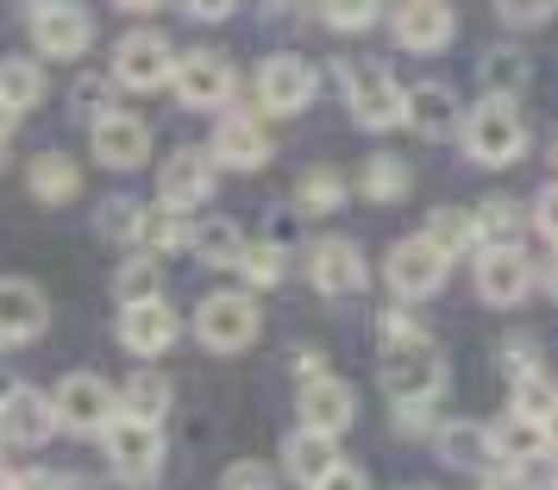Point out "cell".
Masks as SVG:
<instances>
[{
    "instance_id": "obj_1",
    "label": "cell",
    "mask_w": 558,
    "mask_h": 490,
    "mask_svg": "<svg viewBox=\"0 0 558 490\" xmlns=\"http://www.w3.org/2000/svg\"><path fill=\"white\" fill-rule=\"evenodd\" d=\"M439 384H446V364H439V346L427 334L389 339V352H383V390H389L396 409L402 403H433Z\"/></svg>"
},
{
    "instance_id": "obj_2",
    "label": "cell",
    "mask_w": 558,
    "mask_h": 490,
    "mask_svg": "<svg viewBox=\"0 0 558 490\" xmlns=\"http://www.w3.org/2000/svg\"><path fill=\"white\" fill-rule=\"evenodd\" d=\"M264 327V314L245 289H214L202 309H195V334H202L207 352H245Z\"/></svg>"
},
{
    "instance_id": "obj_3",
    "label": "cell",
    "mask_w": 558,
    "mask_h": 490,
    "mask_svg": "<svg viewBox=\"0 0 558 490\" xmlns=\"http://www.w3.org/2000/svg\"><path fill=\"white\" fill-rule=\"evenodd\" d=\"M464 152H471V164H514V157L527 152V127H521V113H514V101H489L464 120Z\"/></svg>"
},
{
    "instance_id": "obj_4",
    "label": "cell",
    "mask_w": 558,
    "mask_h": 490,
    "mask_svg": "<svg viewBox=\"0 0 558 490\" xmlns=\"http://www.w3.org/2000/svg\"><path fill=\"white\" fill-rule=\"evenodd\" d=\"M345 101H352V120L371 132H389L408 120V95L383 63H345Z\"/></svg>"
},
{
    "instance_id": "obj_5",
    "label": "cell",
    "mask_w": 558,
    "mask_h": 490,
    "mask_svg": "<svg viewBox=\"0 0 558 490\" xmlns=\"http://www.w3.org/2000/svg\"><path fill=\"white\" fill-rule=\"evenodd\" d=\"M101 446H107V465H113L120 478H151L157 465H163V434H157L151 415L120 409L101 428Z\"/></svg>"
},
{
    "instance_id": "obj_6",
    "label": "cell",
    "mask_w": 558,
    "mask_h": 490,
    "mask_svg": "<svg viewBox=\"0 0 558 490\" xmlns=\"http://www.w3.org/2000/svg\"><path fill=\"white\" fill-rule=\"evenodd\" d=\"M383 277H389V289H396L402 302H421V296H433V289L446 284V252L433 246L427 232L396 239V246H389V264H383Z\"/></svg>"
},
{
    "instance_id": "obj_7",
    "label": "cell",
    "mask_w": 558,
    "mask_h": 490,
    "mask_svg": "<svg viewBox=\"0 0 558 490\" xmlns=\"http://www.w3.org/2000/svg\"><path fill=\"white\" fill-rule=\"evenodd\" d=\"M32 45L45 57H57V63H70V57H82L95 45V20L76 0H38L32 7Z\"/></svg>"
},
{
    "instance_id": "obj_8",
    "label": "cell",
    "mask_w": 558,
    "mask_h": 490,
    "mask_svg": "<svg viewBox=\"0 0 558 490\" xmlns=\"http://www.w3.org/2000/svg\"><path fill=\"white\" fill-rule=\"evenodd\" d=\"M170 76H177V51L163 32H126L113 45V82L120 88H163Z\"/></svg>"
},
{
    "instance_id": "obj_9",
    "label": "cell",
    "mask_w": 558,
    "mask_h": 490,
    "mask_svg": "<svg viewBox=\"0 0 558 490\" xmlns=\"http://www.w3.org/2000/svg\"><path fill=\"white\" fill-rule=\"evenodd\" d=\"M51 403H57V428H70V434H101L107 421L120 415V396H113L101 378H88V371L63 378V384L51 390Z\"/></svg>"
},
{
    "instance_id": "obj_10",
    "label": "cell",
    "mask_w": 558,
    "mask_h": 490,
    "mask_svg": "<svg viewBox=\"0 0 558 490\" xmlns=\"http://www.w3.org/2000/svg\"><path fill=\"white\" fill-rule=\"evenodd\" d=\"M51 434H57V403L45 390L13 384L0 396V440H13V446H45Z\"/></svg>"
},
{
    "instance_id": "obj_11",
    "label": "cell",
    "mask_w": 558,
    "mask_h": 490,
    "mask_svg": "<svg viewBox=\"0 0 558 490\" xmlns=\"http://www.w3.org/2000/svg\"><path fill=\"white\" fill-rule=\"evenodd\" d=\"M307 284L320 289V296H332V302H345V296H357L364 289V252H357L352 239H320L314 252H307Z\"/></svg>"
},
{
    "instance_id": "obj_12",
    "label": "cell",
    "mask_w": 558,
    "mask_h": 490,
    "mask_svg": "<svg viewBox=\"0 0 558 490\" xmlns=\"http://www.w3.org/2000/svg\"><path fill=\"white\" fill-rule=\"evenodd\" d=\"M177 101L182 107H195V113H207V107H227L232 95V63L227 57H214V51H189L177 57Z\"/></svg>"
},
{
    "instance_id": "obj_13",
    "label": "cell",
    "mask_w": 558,
    "mask_h": 490,
    "mask_svg": "<svg viewBox=\"0 0 558 490\" xmlns=\"http://www.w3.org/2000/svg\"><path fill=\"white\" fill-rule=\"evenodd\" d=\"M88 145H95V164H107V170H138L151 157V132H145V120L107 107L95 120V132H88Z\"/></svg>"
},
{
    "instance_id": "obj_14",
    "label": "cell",
    "mask_w": 558,
    "mask_h": 490,
    "mask_svg": "<svg viewBox=\"0 0 558 490\" xmlns=\"http://www.w3.org/2000/svg\"><path fill=\"white\" fill-rule=\"evenodd\" d=\"M45 321H51L45 289L26 284V277H0V346H26V339H38Z\"/></svg>"
},
{
    "instance_id": "obj_15",
    "label": "cell",
    "mask_w": 558,
    "mask_h": 490,
    "mask_svg": "<svg viewBox=\"0 0 558 490\" xmlns=\"http://www.w3.org/2000/svg\"><path fill=\"white\" fill-rule=\"evenodd\" d=\"M307 101H314V70L302 57H270L257 70V107L264 113H302Z\"/></svg>"
},
{
    "instance_id": "obj_16",
    "label": "cell",
    "mask_w": 558,
    "mask_h": 490,
    "mask_svg": "<svg viewBox=\"0 0 558 490\" xmlns=\"http://www.w3.org/2000/svg\"><path fill=\"white\" fill-rule=\"evenodd\" d=\"M177 314H170V302L157 296V302H132V309H120V346L126 352H138V359H157V352H170L177 346Z\"/></svg>"
},
{
    "instance_id": "obj_17",
    "label": "cell",
    "mask_w": 558,
    "mask_h": 490,
    "mask_svg": "<svg viewBox=\"0 0 558 490\" xmlns=\"http://www.w3.org/2000/svg\"><path fill=\"white\" fill-rule=\"evenodd\" d=\"M357 421V396L352 384H339V378H307L302 384V428H320V434H345Z\"/></svg>"
},
{
    "instance_id": "obj_18",
    "label": "cell",
    "mask_w": 558,
    "mask_h": 490,
    "mask_svg": "<svg viewBox=\"0 0 558 490\" xmlns=\"http://www.w3.org/2000/svg\"><path fill=\"white\" fill-rule=\"evenodd\" d=\"M214 195V164L207 152H177L157 170V202L163 207H202Z\"/></svg>"
},
{
    "instance_id": "obj_19",
    "label": "cell",
    "mask_w": 558,
    "mask_h": 490,
    "mask_svg": "<svg viewBox=\"0 0 558 490\" xmlns=\"http://www.w3.org/2000/svg\"><path fill=\"white\" fill-rule=\"evenodd\" d=\"M214 164H227V170H257V164H270V132L257 127L252 113H227L220 132H214Z\"/></svg>"
},
{
    "instance_id": "obj_20",
    "label": "cell",
    "mask_w": 558,
    "mask_h": 490,
    "mask_svg": "<svg viewBox=\"0 0 558 490\" xmlns=\"http://www.w3.org/2000/svg\"><path fill=\"white\" fill-rule=\"evenodd\" d=\"M477 289H483V302H496V309H514V302H521V296L533 289V264L521 259V246H508V252H483Z\"/></svg>"
},
{
    "instance_id": "obj_21",
    "label": "cell",
    "mask_w": 558,
    "mask_h": 490,
    "mask_svg": "<svg viewBox=\"0 0 558 490\" xmlns=\"http://www.w3.org/2000/svg\"><path fill=\"white\" fill-rule=\"evenodd\" d=\"M452 38V7L446 0H402L396 7V45L408 51H439Z\"/></svg>"
},
{
    "instance_id": "obj_22",
    "label": "cell",
    "mask_w": 558,
    "mask_h": 490,
    "mask_svg": "<svg viewBox=\"0 0 558 490\" xmlns=\"http://www.w3.org/2000/svg\"><path fill=\"white\" fill-rule=\"evenodd\" d=\"M282 465H289V478L295 485H320L332 465H339V434H320V428H295V434L282 440Z\"/></svg>"
},
{
    "instance_id": "obj_23",
    "label": "cell",
    "mask_w": 558,
    "mask_h": 490,
    "mask_svg": "<svg viewBox=\"0 0 558 490\" xmlns=\"http://www.w3.org/2000/svg\"><path fill=\"white\" fill-rule=\"evenodd\" d=\"M408 127L421 132V139H452L458 132V95L446 88V82L408 88Z\"/></svg>"
},
{
    "instance_id": "obj_24",
    "label": "cell",
    "mask_w": 558,
    "mask_h": 490,
    "mask_svg": "<svg viewBox=\"0 0 558 490\" xmlns=\"http://www.w3.org/2000/svg\"><path fill=\"white\" fill-rule=\"evenodd\" d=\"M489 434H496V459H508V465H539L546 453H553V440H546V421H533V415H514V409H508V421H496Z\"/></svg>"
},
{
    "instance_id": "obj_25",
    "label": "cell",
    "mask_w": 558,
    "mask_h": 490,
    "mask_svg": "<svg viewBox=\"0 0 558 490\" xmlns=\"http://www.w3.org/2000/svg\"><path fill=\"white\" fill-rule=\"evenodd\" d=\"M527 220H533V214L521 202H502V195H496V202L477 207V246H483V252H508V246H521Z\"/></svg>"
},
{
    "instance_id": "obj_26",
    "label": "cell",
    "mask_w": 558,
    "mask_h": 490,
    "mask_svg": "<svg viewBox=\"0 0 558 490\" xmlns=\"http://www.w3.org/2000/svg\"><path fill=\"white\" fill-rule=\"evenodd\" d=\"M439 453H446V459H458V465H471V471L502 465V459H496V434H489V428H471V421L446 428V434H439Z\"/></svg>"
},
{
    "instance_id": "obj_27",
    "label": "cell",
    "mask_w": 558,
    "mask_h": 490,
    "mask_svg": "<svg viewBox=\"0 0 558 490\" xmlns=\"http://www.w3.org/2000/svg\"><path fill=\"white\" fill-rule=\"evenodd\" d=\"M0 101L13 107V113H32V107L45 101V70L26 63V57H7L0 63Z\"/></svg>"
},
{
    "instance_id": "obj_28",
    "label": "cell",
    "mask_w": 558,
    "mask_h": 490,
    "mask_svg": "<svg viewBox=\"0 0 558 490\" xmlns=\"http://www.w3.org/2000/svg\"><path fill=\"white\" fill-rule=\"evenodd\" d=\"M195 259L214 264V271H239V259H245V239H239V227L232 220H207V227H195Z\"/></svg>"
},
{
    "instance_id": "obj_29",
    "label": "cell",
    "mask_w": 558,
    "mask_h": 490,
    "mask_svg": "<svg viewBox=\"0 0 558 490\" xmlns=\"http://www.w3.org/2000/svg\"><path fill=\"white\" fill-rule=\"evenodd\" d=\"M76 189H82V170L63 152L32 157V195H38V202H70Z\"/></svg>"
},
{
    "instance_id": "obj_30",
    "label": "cell",
    "mask_w": 558,
    "mask_h": 490,
    "mask_svg": "<svg viewBox=\"0 0 558 490\" xmlns=\"http://www.w3.org/2000/svg\"><path fill=\"white\" fill-rule=\"evenodd\" d=\"M120 409H132V415H163L170 409V378H163V371H151V364H138V371H132L126 378V390H120Z\"/></svg>"
},
{
    "instance_id": "obj_31",
    "label": "cell",
    "mask_w": 558,
    "mask_h": 490,
    "mask_svg": "<svg viewBox=\"0 0 558 490\" xmlns=\"http://www.w3.org/2000/svg\"><path fill=\"white\" fill-rule=\"evenodd\" d=\"M295 202H302V214H332V207L345 202V177L339 170H307L302 182H295Z\"/></svg>"
},
{
    "instance_id": "obj_32",
    "label": "cell",
    "mask_w": 558,
    "mask_h": 490,
    "mask_svg": "<svg viewBox=\"0 0 558 490\" xmlns=\"http://www.w3.org/2000/svg\"><path fill=\"white\" fill-rule=\"evenodd\" d=\"M483 88H489L496 101L521 95V88H527V57L521 51H489L483 57Z\"/></svg>"
},
{
    "instance_id": "obj_33",
    "label": "cell",
    "mask_w": 558,
    "mask_h": 490,
    "mask_svg": "<svg viewBox=\"0 0 558 490\" xmlns=\"http://www.w3.org/2000/svg\"><path fill=\"white\" fill-rule=\"evenodd\" d=\"M364 195L371 202H396V195H408V164L402 157L377 152L371 164H364Z\"/></svg>"
},
{
    "instance_id": "obj_34",
    "label": "cell",
    "mask_w": 558,
    "mask_h": 490,
    "mask_svg": "<svg viewBox=\"0 0 558 490\" xmlns=\"http://www.w3.org/2000/svg\"><path fill=\"white\" fill-rule=\"evenodd\" d=\"M427 239L452 259V252H464V246H477V214H458V207H439L433 214V227H427Z\"/></svg>"
},
{
    "instance_id": "obj_35",
    "label": "cell",
    "mask_w": 558,
    "mask_h": 490,
    "mask_svg": "<svg viewBox=\"0 0 558 490\" xmlns=\"http://www.w3.org/2000/svg\"><path fill=\"white\" fill-rule=\"evenodd\" d=\"M514 415L553 421V415H558V384H546L539 371H521V378H514Z\"/></svg>"
},
{
    "instance_id": "obj_36",
    "label": "cell",
    "mask_w": 558,
    "mask_h": 490,
    "mask_svg": "<svg viewBox=\"0 0 558 490\" xmlns=\"http://www.w3.org/2000/svg\"><path fill=\"white\" fill-rule=\"evenodd\" d=\"M113 289H120V309H132V302H157V296H163V271H157V259H132Z\"/></svg>"
},
{
    "instance_id": "obj_37",
    "label": "cell",
    "mask_w": 558,
    "mask_h": 490,
    "mask_svg": "<svg viewBox=\"0 0 558 490\" xmlns=\"http://www.w3.org/2000/svg\"><path fill=\"white\" fill-rule=\"evenodd\" d=\"M320 13L332 32H364L383 13V0H320Z\"/></svg>"
},
{
    "instance_id": "obj_38",
    "label": "cell",
    "mask_w": 558,
    "mask_h": 490,
    "mask_svg": "<svg viewBox=\"0 0 558 490\" xmlns=\"http://www.w3.org/2000/svg\"><path fill=\"white\" fill-rule=\"evenodd\" d=\"M145 227H151V214H145L138 202H113L101 214V232H107V239H126V246H132V239H145Z\"/></svg>"
},
{
    "instance_id": "obj_39",
    "label": "cell",
    "mask_w": 558,
    "mask_h": 490,
    "mask_svg": "<svg viewBox=\"0 0 558 490\" xmlns=\"http://www.w3.org/2000/svg\"><path fill=\"white\" fill-rule=\"evenodd\" d=\"M239 271H245L257 289H270V284H282V252H277V246H245Z\"/></svg>"
},
{
    "instance_id": "obj_40",
    "label": "cell",
    "mask_w": 558,
    "mask_h": 490,
    "mask_svg": "<svg viewBox=\"0 0 558 490\" xmlns=\"http://www.w3.org/2000/svg\"><path fill=\"white\" fill-rule=\"evenodd\" d=\"M145 239H151L157 252H177V246H189L195 232L182 227V207H163V214H151V227H145Z\"/></svg>"
},
{
    "instance_id": "obj_41",
    "label": "cell",
    "mask_w": 558,
    "mask_h": 490,
    "mask_svg": "<svg viewBox=\"0 0 558 490\" xmlns=\"http://www.w3.org/2000/svg\"><path fill=\"white\" fill-rule=\"evenodd\" d=\"M220 490H277V471L257 459H232L227 478H220Z\"/></svg>"
},
{
    "instance_id": "obj_42",
    "label": "cell",
    "mask_w": 558,
    "mask_h": 490,
    "mask_svg": "<svg viewBox=\"0 0 558 490\" xmlns=\"http://www.w3.org/2000/svg\"><path fill=\"white\" fill-rule=\"evenodd\" d=\"M496 7H502L508 26H539V20L553 13V0H496Z\"/></svg>"
},
{
    "instance_id": "obj_43",
    "label": "cell",
    "mask_w": 558,
    "mask_h": 490,
    "mask_svg": "<svg viewBox=\"0 0 558 490\" xmlns=\"http://www.w3.org/2000/svg\"><path fill=\"white\" fill-rule=\"evenodd\" d=\"M533 227L558 246V182H546V189H539V202H533Z\"/></svg>"
},
{
    "instance_id": "obj_44",
    "label": "cell",
    "mask_w": 558,
    "mask_h": 490,
    "mask_svg": "<svg viewBox=\"0 0 558 490\" xmlns=\"http://www.w3.org/2000/svg\"><path fill=\"white\" fill-rule=\"evenodd\" d=\"M314 490H371V478H364L357 465H345V459H339V465H332V471H327V478H320Z\"/></svg>"
},
{
    "instance_id": "obj_45",
    "label": "cell",
    "mask_w": 558,
    "mask_h": 490,
    "mask_svg": "<svg viewBox=\"0 0 558 490\" xmlns=\"http://www.w3.org/2000/svg\"><path fill=\"white\" fill-rule=\"evenodd\" d=\"M182 7H189V20H227L239 0H182Z\"/></svg>"
},
{
    "instance_id": "obj_46",
    "label": "cell",
    "mask_w": 558,
    "mask_h": 490,
    "mask_svg": "<svg viewBox=\"0 0 558 490\" xmlns=\"http://www.w3.org/2000/svg\"><path fill=\"white\" fill-rule=\"evenodd\" d=\"M76 107H82V113H95V120H101V113H107V107H101V82H82V88H76Z\"/></svg>"
},
{
    "instance_id": "obj_47",
    "label": "cell",
    "mask_w": 558,
    "mask_h": 490,
    "mask_svg": "<svg viewBox=\"0 0 558 490\" xmlns=\"http://www.w3.org/2000/svg\"><path fill=\"white\" fill-rule=\"evenodd\" d=\"M483 490H527V478H514V471H496V478H489Z\"/></svg>"
},
{
    "instance_id": "obj_48",
    "label": "cell",
    "mask_w": 558,
    "mask_h": 490,
    "mask_svg": "<svg viewBox=\"0 0 558 490\" xmlns=\"http://www.w3.org/2000/svg\"><path fill=\"white\" fill-rule=\"evenodd\" d=\"M295 371H302V384H307V378H320V352H302V359H295Z\"/></svg>"
},
{
    "instance_id": "obj_49",
    "label": "cell",
    "mask_w": 558,
    "mask_h": 490,
    "mask_svg": "<svg viewBox=\"0 0 558 490\" xmlns=\"http://www.w3.org/2000/svg\"><path fill=\"white\" fill-rule=\"evenodd\" d=\"M13 120H20V113H13V107L0 101V145H7V139H13Z\"/></svg>"
},
{
    "instance_id": "obj_50",
    "label": "cell",
    "mask_w": 558,
    "mask_h": 490,
    "mask_svg": "<svg viewBox=\"0 0 558 490\" xmlns=\"http://www.w3.org/2000/svg\"><path fill=\"white\" fill-rule=\"evenodd\" d=\"M120 7H126V13H157L163 0H120Z\"/></svg>"
},
{
    "instance_id": "obj_51",
    "label": "cell",
    "mask_w": 558,
    "mask_h": 490,
    "mask_svg": "<svg viewBox=\"0 0 558 490\" xmlns=\"http://www.w3.org/2000/svg\"><path fill=\"white\" fill-rule=\"evenodd\" d=\"M0 490H20V478H13V465L0 459Z\"/></svg>"
},
{
    "instance_id": "obj_52",
    "label": "cell",
    "mask_w": 558,
    "mask_h": 490,
    "mask_svg": "<svg viewBox=\"0 0 558 490\" xmlns=\"http://www.w3.org/2000/svg\"><path fill=\"white\" fill-rule=\"evenodd\" d=\"M546 440H553V446H558V415H553V421H546Z\"/></svg>"
},
{
    "instance_id": "obj_53",
    "label": "cell",
    "mask_w": 558,
    "mask_h": 490,
    "mask_svg": "<svg viewBox=\"0 0 558 490\" xmlns=\"http://www.w3.org/2000/svg\"><path fill=\"white\" fill-rule=\"evenodd\" d=\"M546 284H553V296H558V259H553V271H546Z\"/></svg>"
},
{
    "instance_id": "obj_54",
    "label": "cell",
    "mask_w": 558,
    "mask_h": 490,
    "mask_svg": "<svg viewBox=\"0 0 558 490\" xmlns=\"http://www.w3.org/2000/svg\"><path fill=\"white\" fill-rule=\"evenodd\" d=\"M553 157H558V139H553Z\"/></svg>"
}]
</instances>
